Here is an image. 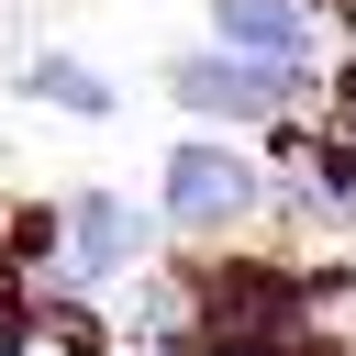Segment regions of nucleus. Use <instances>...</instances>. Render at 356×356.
<instances>
[{"instance_id": "f257e3e1", "label": "nucleus", "mask_w": 356, "mask_h": 356, "mask_svg": "<svg viewBox=\"0 0 356 356\" xmlns=\"http://www.w3.org/2000/svg\"><path fill=\"white\" fill-rule=\"evenodd\" d=\"M167 89H178L189 111L256 122V111H278V100L300 89V67H245V56H178V67H167Z\"/></svg>"}, {"instance_id": "7ed1b4c3", "label": "nucleus", "mask_w": 356, "mask_h": 356, "mask_svg": "<svg viewBox=\"0 0 356 356\" xmlns=\"http://www.w3.org/2000/svg\"><path fill=\"white\" fill-rule=\"evenodd\" d=\"M211 22H222V56H245V67H300L312 56L300 0H211Z\"/></svg>"}, {"instance_id": "20e7f679", "label": "nucleus", "mask_w": 356, "mask_h": 356, "mask_svg": "<svg viewBox=\"0 0 356 356\" xmlns=\"http://www.w3.org/2000/svg\"><path fill=\"white\" fill-rule=\"evenodd\" d=\"M67 234H78V278H111L134 245H145V222L122 211V200H100V189H78V211H67Z\"/></svg>"}, {"instance_id": "39448f33", "label": "nucleus", "mask_w": 356, "mask_h": 356, "mask_svg": "<svg viewBox=\"0 0 356 356\" xmlns=\"http://www.w3.org/2000/svg\"><path fill=\"white\" fill-rule=\"evenodd\" d=\"M22 89H33V100H56V111H78V122H100V111H111V78H100V67H78V56H33V67H22Z\"/></svg>"}, {"instance_id": "f03ea898", "label": "nucleus", "mask_w": 356, "mask_h": 356, "mask_svg": "<svg viewBox=\"0 0 356 356\" xmlns=\"http://www.w3.org/2000/svg\"><path fill=\"white\" fill-rule=\"evenodd\" d=\"M245 200H256V167L234 145H178L167 156V211L178 222H234Z\"/></svg>"}]
</instances>
